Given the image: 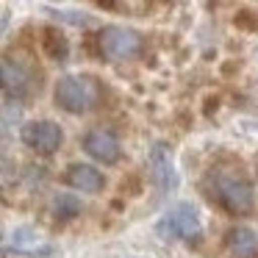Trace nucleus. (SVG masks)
<instances>
[{"mask_svg": "<svg viewBox=\"0 0 258 258\" xmlns=\"http://www.w3.org/2000/svg\"><path fill=\"white\" fill-rule=\"evenodd\" d=\"M58 23H70V25H92L89 14H81V12H50Z\"/></svg>", "mask_w": 258, "mask_h": 258, "instance_id": "nucleus-14", "label": "nucleus"}, {"mask_svg": "<svg viewBox=\"0 0 258 258\" xmlns=\"http://www.w3.org/2000/svg\"><path fill=\"white\" fill-rule=\"evenodd\" d=\"M225 244L236 258H255L258 255V236L247 225H236L225 233Z\"/></svg>", "mask_w": 258, "mask_h": 258, "instance_id": "nucleus-10", "label": "nucleus"}, {"mask_svg": "<svg viewBox=\"0 0 258 258\" xmlns=\"http://www.w3.org/2000/svg\"><path fill=\"white\" fill-rule=\"evenodd\" d=\"M84 150L89 153L95 161L106 164V167H111V164L119 161V156H122V147H119V139L114 131L108 128H92L84 134Z\"/></svg>", "mask_w": 258, "mask_h": 258, "instance_id": "nucleus-7", "label": "nucleus"}, {"mask_svg": "<svg viewBox=\"0 0 258 258\" xmlns=\"http://www.w3.org/2000/svg\"><path fill=\"white\" fill-rule=\"evenodd\" d=\"M45 178H47L45 167H28V183H31V186H34V183H42Z\"/></svg>", "mask_w": 258, "mask_h": 258, "instance_id": "nucleus-15", "label": "nucleus"}, {"mask_svg": "<svg viewBox=\"0 0 258 258\" xmlns=\"http://www.w3.org/2000/svg\"><path fill=\"white\" fill-rule=\"evenodd\" d=\"M97 47L108 61H131L139 58L145 50V39L139 31L134 28H122V25H106L97 34Z\"/></svg>", "mask_w": 258, "mask_h": 258, "instance_id": "nucleus-3", "label": "nucleus"}, {"mask_svg": "<svg viewBox=\"0 0 258 258\" xmlns=\"http://www.w3.org/2000/svg\"><path fill=\"white\" fill-rule=\"evenodd\" d=\"M236 25H247V31H255L258 28V23H252L250 12H241L239 17H236Z\"/></svg>", "mask_w": 258, "mask_h": 258, "instance_id": "nucleus-16", "label": "nucleus"}, {"mask_svg": "<svg viewBox=\"0 0 258 258\" xmlns=\"http://www.w3.org/2000/svg\"><path fill=\"white\" fill-rule=\"evenodd\" d=\"M203 189L214 206L222 208L225 214H233V217L250 214L255 206V186L241 169L214 167L203 180Z\"/></svg>", "mask_w": 258, "mask_h": 258, "instance_id": "nucleus-1", "label": "nucleus"}, {"mask_svg": "<svg viewBox=\"0 0 258 258\" xmlns=\"http://www.w3.org/2000/svg\"><path fill=\"white\" fill-rule=\"evenodd\" d=\"M53 100L67 114H89L100 106L103 86L92 75H64L53 89Z\"/></svg>", "mask_w": 258, "mask_h": 258, "instance_id": "nucleus-2", "label": "nucleus"}, {"mask_svg": "<svg viewBox=\"0 0 258 258\" xmlns=\"http://www.w3.org/2000/svg\"><path fill=\"white\" fill-rule=\"evenodd\" d=\"M17 250V252H47L50 247L42 241L39 230L28 228V225H23V228H17L12 236H9V244H6V252L9 250Z\"/></svg>", "mask_w": 258, "mask_h": 258, "instance_id": "nucleus-11", "label": "nucleus"}, {"mask_svg": "<svg viewBox=\"0 0 258 258\" xmlns=\"http://www.w3.org/2000/svg\"><path fill=\"white\" fill-rule=\"evenodd\" d=\"M20 136H23L25 147H31V150L39 153V156H53V153L64 145L61 125L50 122V119H34V122H25L23 131H20Z\"/></svg>", "mask_w": 258, "mask_h": 258, "instance_id": "nucleus-6", "label": "nucleus"}, {"mask_svg": "<svg viewBox=\"0 0 258 258\" xmlns=\"http://www.w3.org/2000/svg\"><path fill=\"white\" fill-rule=\"evenodd\" d=\"M42 47H45V53L53 58V61H67V56H70V42H67V36H64L58 28H47L45 31V36H42Z\"/></svg>", "mask_w": 258, "mask_h": 258, "instance_id": "nucleus-13", "label": "nucleus"}, {"mask_svg": "<svg viewBox=\"0 0 258 258\" xmlns=\"http://www.w3.org/2000/svg\"><path fill=\"white\" fill-rule=\"evenodd\" d=\"M147 164H150V172L156 178L158 189L164 191H175L178 189V172H175V164H172V150H169L164 142H156L147 153Z\"/></svg>", "mask_w": 258, "mask_h": 258, "instance_id": "nucleus-8", "label": "nucleus"}, {"mask_svg": "<svg viewBox=\"0 0 258 258\" xmlns=\"http://www.w3.org/2000/svg\"><path fill=\"white\" fill-rule=\"evenodd\" d=\"M158 236L164 239H183V241H197L203 236V222L197 217L191 203H178L172 206L156 225Z\"/></svg>", "mask_w": 258, "mask_h": 258, "instance_id": "nucleus-4", "label": "nucleus"}, {"mask_svg": "<svg viewBox=\"0 0 258 258\" xmlns=\"http://www.w3.org/2000/svg\"><path fill=\"white\" fill-rule=\"evenodd\" d=\"M64 183L78 191H86V195H97L106 186V175L92 164H70L64 172Z\"/></svg>", "mask_w": 258, "mask_h": 258, "instance_id": "nucleus-9", "label": "nucleus"}, {"mask_svg": "<svg viewBox=\"0 0 258 258\" xmlns=\"http://www.w3.org/2000/svg\"><path fill=\"white\" fill-rule=\"evenodd\" d=\"M0 84H3L6 100H28L39 89L34 70L25 61H20L17 56H3V61H0Z\"/></svg>", "mask_w": 258, "mask_h": 258, "instance_id": "nucleus-5", "label": "nucleus"}, {"mask_svg": "<svg viewBox=\"0 0 258 258\" xmlns=\"http://www.w3.org/2000/svg\"><path fill=\"white\" fill-rule=\"evenodd\" d=\"M84 211V206H81V200L75 195H56L50 203V214L58 219V222H70V219H75L78 214Z\"/></svg>", "mask_w": 258, "mask_h": 258, "instance_id": "nucleus-12", "label": "nucleus"}]
</instances>
